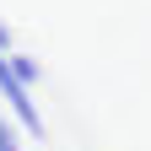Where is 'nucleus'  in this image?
I'll return each mask as SVG.
<instances>
[{
  "label": "nucleus",
  "instance_id": "nucleus-2",
  "mask_svg": "<svg viewBox=\"0 0 151 151\" xmlns=\"http://www.w3.org/2000/svg\"><path fill=\"white\" fill-rule=\"evenodd\" d=\"M6 60H11V76H16V81L32 92V86H38V76H43V65H38L32 54H6Z\"/></svg>",
  "mask_w": 151,
  "mask_h": 151
},
{
  "label": "nucleus",
  "instance_id": "nucleus-4",
  "mask_svg": "<svg viewBox=\"0 0 151 151\" xmlns=\"http://www.w3.org/2000/svg\"><path fill=\"white\" fill-rule=\"evenodd\" d=\"M0 54H11V27L0 22Z\"/></svg>",
  "mask_w": 151,
  "mask_h": 151
},
{
  "label": "nucleus",
  "instance_id": "nucleus-3",
  "mask_svg": "<svg viewBox=\"0 0 151 151\" xmlns=\"http://www.w3.org/2000/svg\"><path fill=\"white\" fill-rule=\"evenodd\" d=\"M0 151H22V135H16V119L0 113Z\"/></svg>",
  "mask_w": 151,
  "mask_h": 151
},
{
  "label": "nucleus",
  "instance_id": "nucleus-1",
  "mask_svg": "<svg viewBox=\"0 0 151 151\" xmlns=\"http://www.w3.org/2000/svg\"><path fill=\"white\" fill-rule=\"evenodd\" d=\"M0 97H6V108H11V119L22 124V129H32V140H43V113L32 108V92L11 76V60L0 54Z\"/></svg>",
  "mask_w": 151,
  "mask_h": 151
}]
</instances>
